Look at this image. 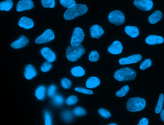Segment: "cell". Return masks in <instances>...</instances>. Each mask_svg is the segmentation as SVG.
Listing matches in <instances>:
<instances>
[{"label":"cell","instance_id":"obj_1","mask_svg":"<svg viewBox=\"0 0 164 125\" xmlns=\"http://www.w3.org/2000/svg\"><path fill=\"white\" fill-rule=\"evenodd\" d=\"M88 11L86 5L83 4H76L74 7L67 9L64 15V17L66 20L75 19L85 14Z\"/></svg>","mask_w":164,"mask_h":125},{"label":"cell","instance_id":"obj_2","mask_svg":"<svg viewBox=\"0 0 164 125\" xmlns=\"http://www.w3.org/2000/svg\"><path fill=\"white\" fill-rule=\"evenodd\" d=\"M114 78L118 81H124L134 80L136 77V73L129 67H124L115 72Z\"/></svg>","mask_w":164,"mask_h":125},{"label":"cell","instance_id":"obj_3","mask_svg":"<svg viewBox=\"0 0 164 125\" xmlns=\"http://www.w3.org/2000/svg\"><path fill=\"white\" fill-rule=\"evenodd\" d=\"M85 53V49L82 45L77 46L70 45L66 49V58L71 62H75L81 57Z\"/></svg>","mask_w":164,"mask_h":125},{"label":"cell","instance_id":"obj_4","mask_svg":"<svg viewBox=\"0 0 164 125\" xmlns=\"http://www.w3.org/2000/svg\"><path fill=\"white\" fill-rule=\"evenodd\" d=\"M146 106V101L140 97L131 98L127 103V109L131 112L141 111Z\"/></svg>","mask_w":164,"mask_h":125},{"label":"cell","instance_id":"obj_5","mask_svg":"<svg viewBox=\"0 0 164 125\" xmlns=\"http://www.w3.org/2000/svg\"><path fill=\"white\" fill-rule=\"evenodd\" d=\"M85 37V34L82 28L77 27L73 32L71 39L70 44L72 46H77L81 44Z\"/></svg>","mask_w":164,"mask_h":125},{"label":"cell","instance_id":"obj_6","mask_svg":"<svg viewBox=\"0 0 164 125\" xmlns=\"http://www.w3.org/2000/svg\"><path fill=\"white\" fill-rule=\"evenodd\" d=\"M109 20L110 23L117 26L121 25L125 22V16L119 10H115L111 12L109 16Z\"/></svg>","mask_w":164,"mask_h":125},{"label":"cell","instance_id":"obj_7","mask_svg":"<svg viewBox=\"0 0 164 125\" xmlns=\"http://www.w3.org/2000/svg\"><path fill=\"white\" fill-rule=\"evenodd\" d=\"M55 38L54 32L51 30L47 29L41 36L36 39L35 42L37 44L47 43L52 41Z\"/></svg>","mask_w":164,"mask_h":125},{"label":"cell","instance_id":"obj_8","mask_svg":"<svg viewBox=\"0 0 164 125\" xmlns=\"http://www.w3.org/2000/svg\"><path fill=\"white\" fill-rule=\"evenodd\" d=\"M133 3L137 8L144 11H149L153 7L152 0H135Z\"/></svg>","mask_w":164,"mask_h":125},{"label":"cell","instance_id":"obj_9","mask_svg":"<svg viewBox=\"0 0 164 125\" xmlns=\"http://www.w3.org/2000/svg\"><path fill=\"white\" fill-rule=\"evenodd\" d=\"M33 7V2L31 0H20L17 4V12H22L25 10H30Z\"/></svg>","mask_w":164,"mask_h":125},{"label":"cell","instance_id":"obj_10","mask_svg":"<svg viewBox=\"0 0 164 125\" xmlns=\"http://www.w3.org/2000/svg\"><path fill=\"white\" fill-rule=\"evenodd\" d=\"M142 57L140 55H134L122 58L119 59V63L121 65L131 64L136 63L141 61Z\"/></svg>","mask_w":164,"mask_h":125},{"label":"cell","instance_id":"obj_11","mask_svg":"<svg viewBox=\"0 0 164 125\" xmlns=\"http://www.w3.org/2000/svg\"><path fill=\"white\" fill-rule=\"evenodd\" d=\"M41 53L47 61L52 63L55 60V54L49 48H43L41 50Z\"/></svg>","mask_w":164,"mask_h":125},{"label":"cell","instance_id":"obj_12","mask_svg":"<svg viewBox=\"0 0 164 125\" xmlns=\"http://www.w3.org/2000/svg\"><path fill=\"white\" fill-rule=\"evenodd\" d=\"M123 46L119 41H115L113 42L108 48L109 53L113 55H118L122 53Z\"/></svg>","mask_w":164,"mask_h":125},{"label":"cell","instance_id":"obj_13","mask_svg":"<svg viewBox=\"0 0 164 125\" xmlns=\"http://www.w3.org/2000/svg\"><path fill=\"white\" fill-rule=\"evenodd\" d=\"M29 42V39L24 35H22L19 37L17 40L14 41L11 44V46L13 48L18 49L26 46Z\"/></svg>","mask_w":164,"mask_h":125},{"label":"cell","instance_id":"obj_14","mask_svg":"<svg viewBox=\"0 0 164 125\" xmlns=\"http://www.w3.org/2000/svg\"><path fill=\"white\" fill-rule=\"evenodd\" d=\"M90 36L93 38L99 39L104 33V31L102 27L98 25H94L90 27Z\"/></svg>","mask_w":164,"mask_h":125},{"label":"cell","instance_id":"obj_15","mask_svg":"<svg viewBox=\"0 0 164 125\" xmlns=\"http://www.w3.org/2000/svg\"><path fill=\"white\" fill-rule=\"evenodd\" d=\"M18 25L20 27L28 30L33 27L34 22L31 18L23 17L19 19Z\"/></svg>","mask_w":164,"mask_h":125},{"label":"cell","instance_id":"obj_16","mask_svg":"<svg viewBox=\"0 0 164 125\" xmlns=\"http://www.w3.org/2000/svg\"><path fill=\"white\" fill-rule=\"evenodd\" d=\"M37 72L35 68L31 65L26 66L24 70V76L28 80L31 79L37 75Z\"/></svg>","mask_w":164,"mask_h":125},{"label":"cell","instance_id":"obj_17","mask_svg":"<svg viewBox=\"0 0 164 125\" xmlns=\"http://www.w3.org/2000/svg\"><path fill=\"white\" fill-rule=\"evenodd\" d=\"M145 42L148 44L151 45L161 44L164 42V38L161 36L151 35L147 37Z\"/></svg>","mask_w":164,"mask_h":125},{"label":"cell","instance_id":"obj_18","mask_svg":"<svg viewBox=\"0 0 164 125\" xmlns=\"http://www.w3.org/2000/svg\"><path fill=\"white\" fill-rule=\"evenodd\" d=\"M125 31L128 35L133 38L138 37L139 35V30L136 26H128L125 28Z\"/></svg>","mask_w":164,"mask_h":125},{"label":"cell","instance_id":"obj_19","mask_svg":"<svg viewBox=\"0 0 164 125\" xmlns=\"http://www.w3.org/2000/svg\"><path fill=\"white\" fill-rule=\"evenodd\" d=\"M100 84V80L98 78L92 77L89 78L86 82V86L88 88L93 89L97 87Z\"/></svg>","mask_w":164,"mask_h":125},{"label":"cell","instance_id":"obj_20","mask_svg":"<svg viewBox=\"0 0 164 125\" xmlns=\"http://www.w3.org/2000/svg\"><path fill=\"white\" fill-rule=\"evenodd\" d=\"M162 18V14L161 11L158 10L156 11L149 17L148 21L150 23L154 24L160 21Z\"/></svg>","mask_w":164,"mask_h":125},{"label":"cell","instance_id":"obj_21","mask_svg":"<svg viewBox=\"0 0 164 125\" xmlns=\"http://www.w3.org/2000/svg\"><path fill=\"white\" fill-rule=\"evenodd\" d=\"M46 88L44 86L41 85L37 88L35 91V96L39 100H43L45 98Z\"/></svg>","mask_w":164,"mask_h":125},{"label":"cell","instance_id":"obj_22","mask_svg":"<svg viewBox=\"0 0 164 125\" xmlns=\"http://www.w3.org/2000/svg\"><path fill=\"white\" fill-rule=\"evenodd\" d=\"M71 73L73 76L76 77H81L84 76L85 71L81 66H78L74 67L71 70Z\"/></svg>","mask_w":164,"mask_h":125},{"label":"cell","instance_id":"obj_23","mask_svg":"<svg viewBox=\"0 0 164 125\" xmlns=\"http://www.w3.org/2000/svg\"><path fill=\"white\" fill-rule=\"evenodd\" d=\"M13 5V2L12 0H5L0 3V10L9 11L12 8Z\"/></svg>","mask_w":164,"mask_h":125},{"label":"cell","instance_id":"obj_24","mask_svg":"<svg viewBox=\"0 0 164 125\" xmlns=\"http://www.w3.org/2000/svg\"><path fill=\"white\" fill-rule=\"evenodd\" d=\"M164 94H160V95H159V99H158V101L157 104L156 109H155V112L157 114L160 113V112H161V111L162 110L163 103H164Z\"/></svg>","mask_w":164,"mask_h":125},{"label":"cell","instance_id":"obj_25","mask_svg":"<svg viewBox=\"0 0 164 125\" xmlns=\"http://www.w3.org/2000/svg\"><path fill=\"white\" fill-rule=\"evenodd\" d=\"M52 103L55 106H61L64 103V98L59 94H55L53 97Z\"/></svg>","mask_w":164,"mask_h":125},{"label":"cell","instance_id":"obj_26","mask_svg":"<svg viewBox=\"0 0 164 125\" xmlns=\"http://www.w3.org/2000/svg\"><path fill=\"white\" fill-rule=\"evenodd\" d=\"M62 118L65 122H70L73 120V116L70 111L65 110L63 112L61 115Z\"/></svg>","mask_w":164,"mask_h":125},{"label":"cell","instance_id":"obj_27","mask_svg":"<svg viewBox=\"0 0 164 125\" xmlns=\"http://www.w3.org/2000/svg\"><path fill=\"white\" fill-rule=\"evenodd\" d=\"M60 3L62 6L67 9L74 7L77 4L75 0H60Z\"/></svg>","mask_w":164,"mask_h":125},{"label":"cell","instance_id":"obj_28","mask_svg":"<svg viewBox=\"0 0 164 125\" xmlns=\"http://www.w3.org/2000/svg\"><path fill=\"white\" fill-rule=\"evenodd\" d=\"M129 90V88L128 86L125 85L123 86L121 89L118 90V92L116 93V96L118 97H124V96H125L127 94Z\"/></svg>","mask_w":164,"mask_h":125},{"label":"cell","instance_id":"obj_29","mask_svg":"<svg viewBox=\"0 0 164 125\" xmlns=\"http://www.w3.org/2000/svg\"><path fill=\"white\" fill-rule=\"evenodd\" d=\"M73 113L76 117H82L86 114V111L82 107H77L73 110Z\"/></svg>","mask_w":164,"mask_h":125},{"label":"cell","instance_id":"obj_30","mask_svg":"<svg viewBox=\"0 0 164 125\" xmlns=\"http://www.w3.org/2000/svg\"><path fill=\"white\" fill-rule=\"evenodd\" d=\"M41 4L44 8H53L55 7V0H41Z\"/></svg>","mask_w":164,"mask_h":125},{"label":"cell","instance_id":"obj_31","mask_svg":"<svg viewBox=\"0 0 164 125\" xmlns=\"http://www.w3.org/2000/svg\"><path fill=\"white\" fill-rule=\"evenodd\" d=\"M99 59V55L96 50H93L90 52L89 55V59L91 62H95L98 61Z\"/></svg>","mask_w":164,"mask_h":125},{"label":"cell","instance_id":"obj_32","mask_svg":"<svg viewBox=\"0 0 164 125\" xmlns=\"http://www.w3.org/2000/svg\"><path fill=\"white\" fill-rule=\"evenodd\" d=\"M152 65V61L150 59H146L141 64L140 69L142 70H144L150 67Z\"/></svg>","mask_w":164,"mask_h":125},{"label":"cell","instance_id":"obj_33","mask_svg":"<svg viewBox=\"0 0 164 125\" xmlns=\"http://www.w3.org/2000/svg\"><path fill=\"white\" fill-rule=\"evenodd\" d=\"M78 101V99L76 96L72 95L70 96L69 98H67L66 101H65V103L67 105H72L76 104Z\"/></svg>","mask_w":164,"mask_h":125},{"label":"cell","instance_id":"obj_34","mask_svg":"<svg viewBox=\"0 0 164 125\" xmlns=\"http://www.w3.org/2000/svg\"><path fill=\"white\" fill-rule=\"evenodd\" d=\"M61 86L65 89H68L71 86V82L69 79L64 78L61 81Z\"/></svg>","mask_w":164,"mask_h":125},{"label":"cell","instance_id":"obj_35","mask_svg":"<svg viewBox=\"0 0 164 125\" xmlns=\"http://www.w3.org/2000/svg\"><path fill=\"white\" fill-rule=\"evenodd\" d=\"M52 65L51 64L50 62H48V61H46L41 65V70L43 72H46L50 70L51 69H52Z\"/></svg>","mask_w":164,"mask_h":125},{"label":"cell","instance_id":"obj_36","mask_svg":"<svg viewBox=\"0 0 164 125\" xmlns=\"http://www.w3.org/2000/svg\"><path fill=\"white\" fill-rule=\"evenodd\" d=\"M56 89H57V88L56 87L55 85H51L50 86L49 88L48 89V95L51 98H53L54 96L55 95Z\"/></svg>","mask_w":164,"mask_h":125},{"label":"cell","instance_id":"obj_37","mask_svg":"<svg viewBox=\"0 0 164 125\" xmlns=\"http://www.w3.org/2000/svg\"><path fill=\"white\" fill-rule=\"evenodd\" d=\"M75 90L76 92L81 93V94H85L92 95L93 94V90L86 89L83 88L76 87L75 88Z\"/></svg>","mask_w":164,"mask_h":125},{"label":"cell","instance_id":"obj_38","mask_svg":"<svg viewBox=\"0 0 164 125\" xmlns=\"http://www.w3.org/2000/svg\"><path fill=\"white\" fill-rule=\"evenodd\" d=\"M98 113L103 118H108L111 116L110 113L109 111L103 108H101L98 110Z\"/></svg>","mask_w":164,"mask_h":125},{"label":"cell","instance_id":"obj_39","mask_svg":"<svg viewBox=\"0 0 164 125\" xmlns=\"http://www.w3.org/2000/svg\"><path fill=\"white\" fill-rule=\"evenodd\" d=\"M44 117H45V125H52L51 115L47 111H46L44 113Z\"/></svg>","mask_w":164,"mask_h":125},{"label":"cell","instance_id":"obj_40","mask_svg":"<svg viewBox=\"0 0 164 125\" xmlns=\"http://www.w3.org/2000/svg\"><path fill=\"white\" fill-rule=\"evenodd\" d=\"M138 125H148V120L146 118L141 119Z\"/></svg>","mask_w":164,"mask_h":125},{"label":"cell","instance_id":"obj_41","mask_svg":"<svg viewBox=\"0 0 164 125\" xmlns=\"http://www.w3.org/2000/svg\"><path fill=\"white\" fill-rule=\"evenodd\" d=\"M160 118H161L162 121L164 122V109L162 110L160 112Z\"/></svg>","mask_w":164,"mask_h":125},{"label":"cell","instance_id":"obj_42","mask_svg":"<svg viewBox=\"0 0 164 125\" xmlns=\"http://www.w3.org/2000/svg\"><path fill=\"white\" fill-rule=\"evenodd\" d=\"M109 125H117V124H115V123H112V124H110Z\"/></svg>","mask_w":164,"mask_h":125}]
</instances>
